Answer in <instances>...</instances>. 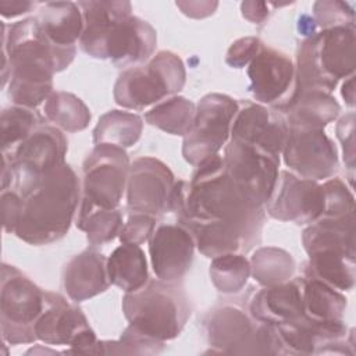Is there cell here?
<instances>
[{
  "label": "cell",
  "mask_w": 356,
  "mask_h": 356,
  "mask_svg": "<svg viewBox=\"0 0 356 356\" xmlns=\"http://www.w3.org/2000/svg\"><path fill=\"white\" fill-rule=\"evenodd\" d=\"M248 312L256 320L271 325L302 316L305 309L299 277L257 291L249 300Z\"/></svg>",
  "instance_id": "cell-22"
},
{
  "label": "cell",
  "mask_w": 356,
  "mask_h": 356,
  "mask_svg": "<svg viewBox=\"0 0 356 356\" xmlns=\"http://www.w3.org/2000/svg\"><path fill=\"white\" fill-rule=\"evenodd\" d=\"M122 312L136 331L165 342L181 334L191 316V305L181 286L157 278L127 292L122 298Z\"/></svg>",
  "instance_id": "cell-7"
},
{
  "label": "cell",
  "mask_w": 356,
  "mask_h": 356,
  "mask_svg": "<svg viewBox=\"0 0 356 356\" xmlns=\"http://www.w3.org/2000/svg\"><path fill=\"white\" fill-rule=\"evenodd\" d=\"M168 211L177 214L178 224L216 222L239 231L246 241L256 246L261 239L266 217L263 207L252 206L236 189L224 168L222 156L214 154L200 164L191 182H175Z\"/></svg>",
  "instance_id": "cell-1"
},
{
  "label": "cell",
  "mask_w": 356,
  "mask_h": 356,
  "mask_svg": "<svg viewBox=\"0 0 356 356\" xmlns=\"http://www.w3.org/2000/svg\"><path fill=\"white\" fill-rule=\"evenodd\" d=\"M82 197L104 209H118L127 189L129 159L122 147L95 145L83 161Z\"/></svg>",
  "instance_id": "cell-15"
},
{
  "label": "cell",
  "mask_w": 356,
  "mask_h": 356,
  "mask_svg": "<svg viewBox=\"0 0 356 356\" xmlns=\"http://www.w3.org/2000/svg\"><path fill=\"white\" fill-rule=\"evenodd\" d=\"M203 325L213 353L284 355L275 327L256 320L241 306L225 303L214 307Z\"/></svg>",
  "instance_id": "cell-9"
},
{
  "label": "cell",
  "mask_w": 356,
  "mask_h": 356,
  "mask_svg": "<svg viewBox=\"0 0 356 356\" xmlns=\"http://www.w3.org/2000/svg\"><path fill=\"white\" fill-rule=\"evenodd\" d=\"M337 138L342 143L343 161L353 171L355 168V113L342 115L337 124Z\"/></svg>",
  "instance_id": "cell-40"
},
{
  "label": "cell",
  "mask_w": 356,
  "mask_h": 356,
  "mask_svg": "<svg viewBox=\"0 0 356 356\" xmlns=\"http://www.w3.org/2000/svg\"><path fill=\"white\" fill-rule=\"evenodd\" d=\"M81 184L64 163L40 178L24 197L22 213L14 234L29 245H47L61 239L75 216Z\"/></svg>",
  "instance_id": "cell-4"
},
{
  "label": "cell",
  "mask_w": 356,
  "mask_h": 356,
  "mask_svg": "<svg viewBox=\"0 0 356 356\" xmlns=\"http://www.w3.org/2000/svg\"><path fill=\"white\" fill-rule=\"evenodd\" d=\"M122 225V214L118 209H104L81 199L76 227L86 232L88 242L93 248L111 242Z\"/></svg>",
  "instance_id": "cell-29"
},
{
  "label": "cell",
  "mask_w": 356,
  "mask_h": 356,
  "mask_svg": "<svg viewBox=\"0 0 356 356\" xmlns=\"http://www.w3.org/2000/svg\"><path fill=\"white\" fill-rule=\"evenodd\" d=\"M1 22L3 88L17 106L35 108L53 93V75L74 60L76 47H60L42 32L35 17L25 18L6 32Z\"/></svg>",
  "instance_id": "cell-2"
},
{
  "label": "cell",
  "mask_w": 356,
  "mask_h": 356,
  "mask_svg": "<svg viewBox=\"0 0 356 356\" xmlns=\"http://www.w3.org/2000/svg\"><path fill=\"white\" fill-rule=\"evenodd\" d=\"M270 3L266 1H242L241 3V11L243 18L250 21L252 24H261L264 22L270 15Z\"/></svg>",
  "instance_id": "cell-43"
},
{
  "label": "cell",
  "mask_w": 356,
  "mask_h": 356,
  "mask_svg": "<svg viewBox=\"0 0 356 356\" xmlns=\"http://www.w3.org/2000/svg\"><path fill=\"white\" fill-rule=\"evenodd\" d=\"M309 256L303 274L338 291L355 286V213L342 217L321 216L303 231Z\"/></svg>",
  "instance_id": "cell-5"
},
{
  "label": "cell",
  "mask_w": 356,
  "mask_h": 356,
  "mask_svg": "<svg viewBox=\"0 0 356 356\" xmlns=\"http://www.w3.org/2000/svg\"><path fill=\"white\" fill-rule=\"evenodd\" d=\"M63 285L74 302H82L104 292L110 285L107 259L95 249H86L74 256L64 267Z\"/></svg>",
  "instance_id": "cell-23"
},
{
  "label": "cell",
  "mask_w": 356,
  "mask_h": 356,
  "mask_svg": "<svg viewBox=\"0 0 356 356\" xmlns=\"http://www.w3.org/2000/svg\"><path fill=\"white\" fill-rule=\"evenodd\" d=\"M24 199L13 189L1 191V216H3V228L8 234H14L17 224L22 213Z\"/></svg>",
  "instance_id": "cell-41"
},
{
  "label": "cell",
  "mask_w": 356,
  "mask_h": 356,
  "mask_svg": "<svg viewBox=\"0 0 356 356\" xmlns=\"http://www.w3.org/2000/svg\"><path fill=\"white\" fill-rule=\"evenodd\" d=\"M342 97L345 99V103L350 107L355 106V75H350L343 83H342Z\"/></svg>",
  "instance_id": "cell-45"
},
{
  "label": "cell",
  "mask_w": 356,
  "mask_h": 356,
  "mask_svg": "<svg viewBox=\"0 0 356 356\" xmlns=\"http://www.w3.org/2000/svg\"><path fill=\"white\" fill-rule=\"evenodd\" d=\"M281 154L291 172L313 181L330 178L338 167L337 147L323 128L289 127Z\"/></svg>",
  "instance_id": "cell-16"
},
{
  "label": "cell",
  "mask_w": 356,
  "mask_h": 356,
  "mask_svg": "<svg viewBox=\"0 0 356 356\" xmlns=\"http://www.w3.org/2000/svg\"><path fill=\"white\" fill-rule=\"evenodd\" d=\"M36 338L47 345H67L64 353L102 355L100 341L82 310L60 293L44 291V306L35 323Z\"/></svg>",
  "instance_id": "cell-13"
},
{
  "label": "cell",
  "mask_w": 356,
  "mask_h": 356,
  "mask_svg": "<svg viewBox=\"0 0 356 356\" xmlns=\"http://www.w3.org/2000/svg\"><path fill=\"white\" fill-rule=\"evenodd\" d=\"M316 24L321 29L337 26H355L353 7L346 1L323 0L313 4Z\"/></svg>",
  "instance_id": "cell-36"
},
{
  "label": "cell",
  "mask_w": 356,
  "mask_h": 356,
  "mask_svg": "<svg viewBox=\"0 0 356 356\" xmlns=\"http://www.w3.org/2000/svg\"><path fill=\"white\" fill-rule=\"evenodd\" d=\"M175 6L182 14L191 18H206L211 15L218 7L217 1H177Z\"/></svg>",
  "instance_id": "cell-42"
},
{
  "label": "cell",
  "mask_w": 356,
  "mask_h": 356,
  "mask_svg": "<svg viewBox=\"0 0 356 356\" xmlns=\"http://www.w3.org/2000/svg\"><path fill=\"white\" fill-rule=\"evenodd\" d=\"M36 6H40V3L28 0H0V14L4 18H14L29 13Z\"/></svg>",
  "instance_id": "cell-44"
},
{
  "label": "cell",
  "mask_w": 356,
  "mask_h": 356,
  "mask_svg": "<svg viewBox=\"0 0 356 356\" xmlns=\"http://www.w3.org/2000/svg\"><path fill=\"white\" fill-rule=\"evenodd\" d=\"M274 110L284 114L288 127L324 129L327 124L338 117L341 106L331 93L323 90H300L292 92L288 100Z\"/></svg>",
  "instance_id": "cell-24"
},
{
  "label": "cell",
  "mask_w": 356,
  "mask_h": 356,
  "mask_svg": "<svg viewBox=\"0 0 356 356\" xmlns=\"http://www.w3.org/2000/svg\"><path fill=\"white\" fill-rule=\"evenodd\" d=\"M249 261L250 274L263 286L284 284L295 273V260L291 253L274 246L259 248Z\"/></svg>",
  "instance_id": "cell-31"
},
{
  "label": "cell",
  "mask_w": 356,
  "mask_h": 356,
  "mask_svg": "<svg viewBox=\"0 0 356 356\" xmlns=\"http://www.w3.org/2000/svg\"><path fill=\"white\" fill-rule=\"evenodd\" d=\"M44 36L60 47H74L83 31V17L78 3L46 1L35 17Z\"/></svg>",
  "instance_id": "cell-25"
},
{
  "label": "cell",
  "mask_w": 356,
  "mask_h": 356,
  "mask_svg": "<svg viewBox=\"0 0 356 356\" xmlns=\"http://www.w3.org/2000/svg\"><path fill=\"white\" fill-rule=\"evenodd\" d=\"M196 106L182 96H171L157 103L145 114V120L171 135L185 136L195 120Z\"/></svg>",
  "instance_id": "cell-30"
},
{
  "label": "cell",
  "mask_w": 356,
  "mask_h": 356,
  "mask_svg": "<svg viewBox=\"0 0 356 356\" xmlns=\"http://www.w3.org/2000/svg\"><path fill=\"white\" fill-rule=\"evenodd\" d=\"M156 221L154 217L146 214H131L118 234L121 243L142 245L149 241L154 232Z\"/></svg>",
  "instance_id": "cell-38"
},
{
  "label": "cell",
  "mask_w": 356,
  "mask_h": 356,
  "mask_svg": "<svg viewBox=\"0 0 356 356\" xmlns=\"http://www.w3.org/2000/svg\"><path fill=\"white\" fill-rule=\"evenodd\" d=\"M43 111L50 122L67 132L83 131L90 121V111L86 104L75 95L63 90L49 96Z\"/></svg>",
  "instance_id": "cell-32"
},
{
  "label": "cell",
  "mask_w": 356,
  "mask_h": 356,
  "mask_svg": "<svg viewBox=\"0 0 356 356\" xmlns=\"http://www.w3.org/2000/svg\"><path fill=\"white\" fill-rule=\"evenodd\" d=\"M102 355H154L163 350L164 342L149 338L128 325L118 341H100Z\"/></svg>",
  "instance_id": "cell-35"
},
{
  "label": "cell",
  "mask_w": 356,
  "mask_h": 356,
  "mask_svg": "<svg viewBox=\"0 0 356 356\" xmlns=\"http://www.w3.org/2000/svg\"><path fill=\"white\" fill-rule=\"evenodd\" d=\"M195 239L181 224H163L149 239L150 263L156 277L177 284L192 266Z\"/></svg>",
  "instance_id": "cell-20"
},
{
  "label": "cell",
  "mask_w": 356,
  "mask_h": 356,
  "mask_svg": "<svg viewBox=\"0 0 356 356\" xmlns=\"http://www.w3.org/2000/svg\"><path fill=\"white\" fill-rule=\"evenodd\" d=\"M325 217H342L355 213V197L339 178H330L323 185Z\"/></svg>",
  "instance_id": "cell-37"
},
{
  "label": "cell",
  "mask_w": 356,
  "mask_h": 356,
  "mask_svg": "<svg viewBox=\"0 0 356 356\" xmlns=\"http://www.w3.org/2000/svg\"><path fill=\"white\" fill-rule=\"evenodd\" d=\"M355 65V26L321 29L299 46L292 92L331 93L342 78L353 75Z\"/></svg>",
  "instance_id": "cell-6"
},
{
  "label": "cell",
  "mask_w": 356,
  "mask_h": 356,
  "mask_svg": "<svg viewBox=\"0 0 356 356\" xmlns=\"http://www.w3.org/2000/svg\"><path fill=\"white\" fill-rule=\"evenodd\" d=\"M263 46L264 44L259 38H241L229 46L225 56V63L232 68H243L245 65H249Z\"/></svg>",
  "instance_id": "cell-39"
},
{
  "label": "cell",
  "mask_w": 356,
  "mask_h": 356,
  "mask_svg": "<svg viewBox=\"0 0 356 356\" xmlns=\"http://www.w3.org/2000/svg\"><path fill=\"white\" fill-rule=\"evenodd\" d=\"M210 278L217 291L222 293H236L248 282L250 275V261L242 253H228L211 259Z\"/></svg>",
  "instance_id": "cell-34"
},
{
  "label": "cell",
  "mask_w": 356,
  "mask_h": 356,
  "mask_svg": "<svg viewBox=\"0 0 356 356\" xmlns=\"http://www.w3.org/2000/svg\"><path fill=\"white\" fill-rule=\"evenodd\" d=\"M44 306V291L14 266L3 263L0 289L1 338L10 345L35 342V323Z\"/></svg>",
  "instance_id": "cell-11"
},
{
  "label": "cell",
  "mask_w": 356,
  "mask_h": 356,
  "mask_svg": "<svg viewBox=\"0 0 356 356\" xmlns=\"http://www.w3.org/2000/svg\"><path fill=\"white\" fill-rule=\"evenodd\" d=\"M67 150V138L57 127L39 125L3 154L1 191L13 189L24 199L43 175L65 163Z\"/></svg>",
  "instance_id": "cell-8"
},
{
  "label": "cell",
  "mask_w": 356,
  "mask_h": 356,
  "mask_svg": "<svg viewBox=\"0 0 356 356\" xmlns=\"http://www.w3.org/2000/svg\"><path fill=\"white\" fill-rule=\"evenodd\" d=\"M175 185L174 174L154 157H138L129 164L127 207L131 214H146L156 220L168 211Z\"/></svg>",
  "instance_id": "cell-17"
},
{
  "label": "cell",
  "mask_w": 356,
  "mask_h": 356,
  "mask_svg": "<svg viewBox=\"0 0 356 356\" xmlns=\"http://www.w3.org/2000/svg\"><path fill=\"white\" fill-rule=\"evenodd\" d=\"M143 128V120L134 113L110 110L103 114L95 129V145H113L118 147H129L138 142Z\"/></svg>",
  "instance_id": "cell-28"
},
{
  "label": "cell",
  "mask_w": 356,
  "mask_h": 356,
  "mask_svg": "<svg viewBox=\"0 0 356 356\" xmlns=\"http://www.w3.org/2000/svg\"><path fill=\"white\" fill-rule=\"evenodd\" d=\"M284 114L263 104L245 102L239 106L231 125V139L256 145L275 156L284 150L288 136Z\"/></svg>",
  "instance_id": "cell-21"
},
{
  "label": "cell",
  "mask_w": 356,
  "mask_h": 356,
  "mask_svg": "<svg viewBox=\"0 0 356 356\" xmlns=\"http://www.w3.org/2000/svg\"><path fill=\"white\" fill-rule=\"evenodd\" d=\"M185 65L172 51H159L146 65L122 71L114 85V100L129 110H143L178 93L185 85Z\"/></svg>",
  "instance_id": "cell-10"
},
{
  "label": "cell",
  "mask_w": 356,
  "mask_h": 356,
  "mask_svg": "<svg viewBox=\"0 0 356 356\" xmlns=\"http://www.w3.org/2000/svg\"><path fill=\"white\" fill-rule=\"evenodd\" d=\"M107 274L110 284L125 293L143 286L149 281L147 261L139 245L122 243L107 257Z\"/></svg>",
  "instance_id": "cell-26"
},
{
  "label": "cell",
  "mask_w": 356,
  "mask_h": 356,
  "mask_svg": "<svg viewBox=\"0 0 356 356\" xmlns=\"http://www.w3.org/2000/svg\"><path fill=\"white\" fill-rule=\"evenodd\" d=\"M249 92L263 104L277 108L284 104L293 90L295 67L291 58L271 47L263 46L248 65Z\"/></svg>",
  "instance_id": "cell-19"
},
{
  "label": "cell",
  "mask_w": 356,
  "mask_h": 356,
  "mask_svg": "<svg viewBox=\"0 0 356 356\" xmlns=\"http://www.w3.org/2000/svg\"><path fill=\"white\" fill-rule=\"evenodd\" d=\"M264 210L280 221L298 225L312 224L324 213L323 186L317 181L298 177L291 171H280L277 185Z\"/></svg>",
  "instance_id": "cell-18"
},
{
  "label": "cell",
  "mask_w": 356,
  "mask_h": 356,
  "mask_svg": "<svg viewBox=\"0 0 356 356\" xmlns=\"http://www.w3.org/2000/svg\"><path fill=\"white\" fill-rule=\"evenodd\" d=\"M224 168L236 189L256 207L270 200L280 175V156L256 145L229 139L224 149Z\"/></svg>",
  "instance_id": "cell-12"
},
{
  "label": "cell",
  "mask_w": 356,
  "mask_h": 356,
  "mask_svg": "<svg viewBox=\"0 0 356 356\" xmlns=\"http://www.w3.org/2000/svg\"><path fill=\"white\" fill-rule=\"evenodd\" d=\"M42 124V117L35 108H28L17 104L4 108L1 111L0 120L1 153H10L35 128Z\"/></svg>",
  "instance_id": "cell-33"
},
{
  "label": "cell",
  "mask_w": 356,
  "mask_h": 356,
  "mask_svg": "<svg viewBox=\"0 0 356 356\" xmlns=\"http://www.w3.org/2000/svg\"><path fill=\"white\" fill-rule=\"evenodd\" d=\"M83 17L82 50L95 58H108L117 67H132L150 58L156 29L131 14L129 1H78Z\"/></svg>",
  "instance_id": "cell-3"
},
{
  "label": "cell",
  "mask_w": 356,
  "mask_h": 356,
  "mask_svg": "<svg viewBox=\"0 0 356 356\" xmlns=\"http://www.w3.org/2000/svg\"><path fill=\"white\" fill-rule=\"evenodd\" d=\"M238 108L239 104L232 97L221 93H209L199 100L193 125L182 143V156L189 164L196 167L218 154L231 136V125Z\"/></svg>",
  "instance_id": "cell-14"
},
{
  "label": "cell",
  "mask_w": 356,
  "mask_h": 356,
  "mask_svg": "<svg viewBox=\"0 0 356 356\" xmlns=\"http://www.w3.org/2000/svg\"><path fill=\"white\" fill-rule=\"evenodd\" d=\"M299 280L306 316L320 321H342L346 298L341 291L310 275L303 274Z\"/></svg>",
  "instance_id": "cell-27"
}]
</instances>
